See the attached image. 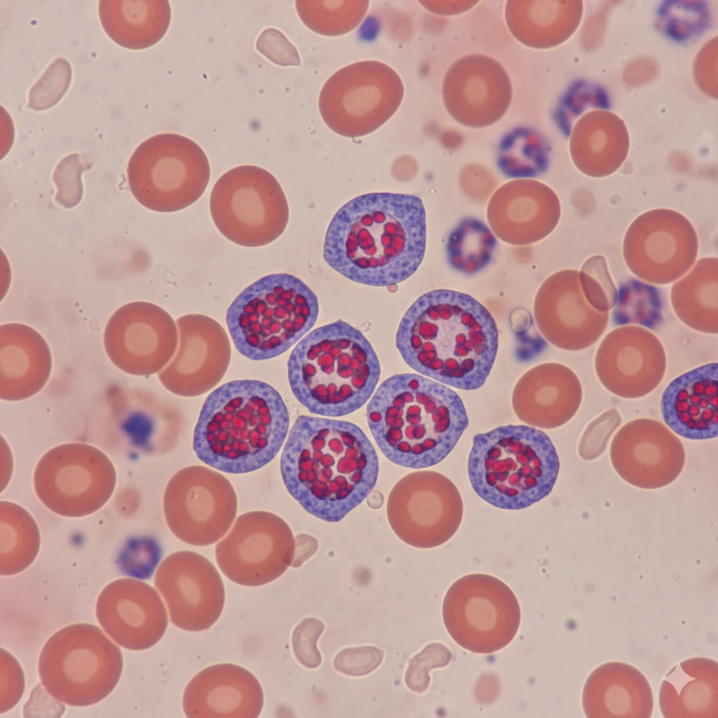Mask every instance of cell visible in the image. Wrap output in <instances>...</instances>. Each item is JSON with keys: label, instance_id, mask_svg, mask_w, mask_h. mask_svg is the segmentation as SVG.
Wrapping results in <instances>:
<instances>
[{"label": "cell", "instance_id": "cell-1", "mask_svg": "<svg viewBox=\"0 0 718 718\" xmlns=\"http://www.w3.org/2000/svg\"><path fill=\"white\" fill-rule=\"evenodd\" d=\"M426 212L414 195L370 193L344 204L325 237L323 257L345 278L385 287L409 278L424 259Z\"/></svg>", "mask_w": 718, "mask_h": 718}, {"label": "cell", "instance_id": "cell-2", "mask_svg": "<svg viewBox=\"0 0 718 718\" xmlns=\"http://www.w3.org/2000/svg\"><path fill=\"white\" fill-rule=\"evenodd\" d=\"M280 468L287 490L306 511L336 522L371 492L378 478L379 459L357 425L300 416L289 432Z\"/></svg>", "mask_w": 718, "mask_h": 718}, {"label": "cell", "instance_id": "cell-3", "mask_svg": "<svg viewBox=\"0 0 718 718\" xmlns=\"http://www.w3.org/2000/svg\"><path fill=\"white\" fill-rule=\"evenodd\" d=\"M395 343L405 362L419 374L471 391L482 387L491 372L499 333L477 300L440 289L424 294L407 309Z\"/></svg>", "mask_w": 718, "mask_h": 718}, {"label": "cell", "instance_id": "cell-4", "mask_svg": "<svg viewBox=\"0 0 718 718\" xmlns=\"http://www.w3.org/2000/svg\"><path fill=\"white\" fill-rule=\"evenodd\" d=\"M366 414L384 456L415 469L445 459L469 424L463 402L453 389L414 373L384 380L368 401Z\"/></svg>", "mask_w": 718, "mask_h": 718}, {"label": "cell", "instance_id": "cell-5", "mask_svg": "<svg viewBox=\"0 0 718 718\" xmlns=\"http://www.w3.org/2000/svg\"><path fill=\"white\" fill-rule=\"evenodd\" d=\"M290 415L279 393L257 380H236L206 398L194 429L193 449L210 468L243 474L269 463L288 433Z\"/></svg>", "mask_w": 718, "mask_h": 718}, {"label": "cell", "instance_id": "cell-6", "mask_svg": "<svg viewBox=\"0 0 718 718\" xmlns=\"http://www.w3.org/2000/svg\"><path fill=\"white\" fill-rule=\"evenodd\" d=\"M380 372L370 341L343 320L309 332L295 345L287 362L296 399L311 413L325 417L349 414L368 402Z\"/></svg>", "mask_w": 718, "mask_h": 718}, {"label": "cell", "instance_id": "cell-7", "mask_svg": "<svg viewBox=\"0 0 718 718\" xmlns=\"http://www.w3.org/2000/svg\"><path fill=\"white\" fill-rule=\"evenodd\" d=\"M560 471L555 445L542 431L506 425L473 438L468 475L474 492L504 510L531 506L553 490Z\"/></svg>", "mask_w": 718, "mask_h": 718}, {"label": "cell", "instance_id": "cell-8", "mask_svg": "<svg viewBox=\"0 0 718 718\" xmlns=\"http://www.w3.org/2000/svg\"><path fill=\"white\" fill-rule=\"evenodd\" d=\"M318 312V299L303 281L273 273L244 289L229 306L226 321L236 349L248 359L264 360L296 345Z\"/></svg>", "mask_w": 718, "mask_h": 718}, {"label": "cell", "instance_id": "cell-9", "mask_svg": "<svg viewBox=\"0 0 718 718\" xmlns=\"http://www.w3.org/2000/svg\"><path fill=\"white\" fill-rule=\"evenodd\" d=\"M123 668L118 646L98 627L67 625L43 646L38 670L42 685L55 700L88 706L106 698L117 684Z\"/></svg>", "mask_w": 718, "mask_h": 718}, {"label": "cell", "instance_id": "cell-10", "mask_svg": "<svg viewBox=\"0 0 718 718\" xmlns=\"http://www.w3.org/2000/svg\"><path fill=\"white\" fill-rule=\"evenodd\" d=\"M130 190L144 207L160 212L184 209L205 192L210 177L208 157L194 140L163 133L142 142L131 155Z\"/></svg>", "mask_w": 718, "mask_h": 718}, {"label": "cell", "instance_id": "cell-11", "mask_svg": "<svg viewBox=\"0 0 718 718\" xmlns=\"http://www.w3.org/2000/svg\"><path fill=\"white\" fill-rule=\"evenodd\" d=\"M215 225L230 241L260 247L277 239L289 220L285 193L276 178L255 165H241L222 175L210 196Z\"/></svg>", "mask_w": 718, "mask_h": 718}, {"label": "cell", "instance_id": "cell-12", "mask_svg": "<svg viewBox=\"0 0 718 718\" xmlns=\"http://www.w3.org/2000/svg\"><path fill=\"white\" fill-rule=\"evenodd\" d=\"M404 96L398 74L388 65L365 60L334 72L324 83L318 107L325 123L347 137L368 135L398 110Z\"/></svg>", "mask_w": 718, "mask_h": 718}, {"label": "cell", "instance_id": "cell-13", "mask_svg": "<svg viewBox=\"0 0 718 718\" xmlns=\"http://www.w3.org/2000/svg\"><path fill=\"white\" fill-rule=\"evenodd\" d=\"M520 608L512 590L488 574H473L456 580L445 594L442 618L452 638L477 653H491L513 639L520 623Z\"/></svg>", "mask_w": 718, "mask_h": 718}, {"label": "cell", "instance_id": "cell-14", "mask_svg": "<svg viewBox=\"0 0 718 718\" xmlns=\"http://www.w3.org/2000/svg\"><path fill=\"white\" fill-rule=\"evenodd\" d=\"M116 483V470L108 456L82 442L50 449L34 473L38 498L49 510L66 517H81L100 510L110 499Z\"/></svg>", "mask_w": 718, "mask_h": 718}, {"label": "cell", "instance_id": "cell-15", "mask_svg": "<svg viewBox=\"0 0 718 718\" xmlns=\"http://www.w3.org/2000/svg\"><path fill=\"white\" fill-rule=\"evenodd\" d=\"M389 524L404 543L432 548L448 541L459 529L463 503L455 484L433 470H418L402 477L386 504Z\"/></svg>", "mask_w": 718, "mask_h": 718}, {"label": "cell", "instance_id": "cell-16", "mask_svg": "<svg viewBox=\"0 0 718 718\" xmlns=\"http://www.w3.org/2000/svg\"><path fill=\"white\" fill-rule=\"evenodd\" d=\"M238 501L229 480L217 470L194 465L178 470L163 495V512L172 534L196 546L223 538L236 516Z\"/></svg>", "mask_w": 718, "mask_h": 718}, {"label": "cell", "instance_id": "cell-17", "mask_svg": "<svg viewBox=\"0 0 718 718\" xmlns=\"http://www.w3.org/2000/svg\"><path fill=\"white\" fill-rule=\"evenodd\" d=\"M295 539L286 522L267 511L243 513L217 543L215 557L233 582L259 586L280 576L293 562Z\"/></svg>", "mask_w": 718, "mask_h": 718}, {"label": "cell", "instance_id": "cell-18", "mask_svg": "<svg viewBox=\"0 0 718 718\" xmlns=\"http://www.w3.org/2000/svg\"><path fill=\"white\" fill-rule=\"evenodd\" d=\"M698 252V236L689 220L665 208L637 217L623 241L628 267L639 279L655 285L681 278L695 264Z\"/></svg>", "mask_w": 718, "mask_h": 718}, {"label": "cell", "instance_id": "cell-19", "mask_svg": "<svg viewBox=\"0 0 718 718\" xmlns=\"http://www.w3.org/2000/svg\"><path fill=\"white\" fill-rule=\"evenodd\" d=\"M178 343L177 324L161 307L133 302L118 309L109 319L104 346L112 363L135 376L161 371L173 357Z\"/></svg>", "mask_w": 718, "mask_h": 718}, {"label": "cell", "instance_id": "cell-20", "mask_svg": "<svg viewBox=\"0 0 718 718\" xmlns=\"http://www.w3.org/2000/svg\"><path fill=\"white\" fill-rule=\"evenodd\" d=\"M154 585L172 623L181 629L208 630L222 614L223 581L214 564L201 554L189 550L170 554L158 567Z\"/></svg>", "mask_w": 718, "mask_h": 718}, {"label": "cell", "instance_id": "cell-21", "mask_svg": "<svg viewBox=\"0 0 718 718\" xmlns=\"http://www.w3.org/2000/svg\"><path fill=\"white\" fill-rule=\"evenodd\" d=\"M178 343L168 365L158 373L163 386L180 396L196 397L222 379L231 360V344L223 327L212 318L188 314L176 322Z\"/></svg>", "mask_w": 718, "mask_h": 718}, {"label": "cell", "instance_id": "cell-22", "mask_svg": "<svg viewBox=\"0 0 718 718\" xmlns=\"http://www.w3.org/2000/svg\"><path fill=\"white\" fill-rule=\"evenodd\" d=\"M666 365L660 339L649 329L635 325H622L608 333L595 358L600 383L610 393L628 399L644 397L656 389Z\"/></svg>", "mask_w": 718, "mask_h": 718}, {"label": "cell", "instance_id": "cell-23", "mask_svg": "<svg viewBox=\"0 0 718 718\" xmlns=\"http://www.w3.org/2000/svg\"><path fill=\"white\" fill-rule=\"evenodd\" d=\"M610 459L625 482L654 489L677 478L684 466L685 450L679 438L661 422L637 419L626 423L616 433Z\"/></svg>", "mask_w": 718, "mask_h": 718}, {"label": "cell", "instance_id": "cell-24", "mask_svg": "<svg viewBox=\"0 0 718 718\" xmlns=\"http://www.w3.org/2000/svg\"><path fill=\"white\" fill-rule=\"evenodd\" d=\"M442 93L445 108L455 121L468 127L484 128L506 114L513 88L507 72L498 61L472 54L449 67Z\"/></svg>", "mask_w": 718, "mask_h": 718}, {"label": "cell", "instance_id": "cell-25", "mask_svg": "<svg viewBox=\"0 0 718 718\" xmlns=\"http://www.w3.org/2000/svg\"><path fill=\"white\" fill-rule=\"evenodd\" d=\"M96 616L104 631L127 649L142 651L155 645L166 630L168 618L156 590L135 578H120L102 590Z\"/></svg>", "mask_w": 718, "mask_h": 718}, {"label": "cell", "instance_id": "cell-26", "mask_svg": "<svg viewBox=\"0 0 718 718\" xmlns=\"http://www.w3.org/2000/svg\"><path fill=\"white\" fill-rule=\"evenodd\" d=\"M534 316L543 337L567 351L594 344L609 320V312L598 311L588 303L576 271H566L541 288L535 299Z\"/></svg>", "mask_w": 718, "mask_h": 718}, {"label": "cell", "instance_id": "cell-27", "mask_svg": "<svg viewBox=\"0 0 718 718\" xmlns=\"http://www.w3.org/2000/svg\"><path fill=\"white\" fill-rule=\"evenodd\" d=\"M264 694L257 677L235 664L206 668L186 686L182 698L185 716L215 718H257Z\"/></svg>", "mask_w": 718, "mask_h": 718}, {"label": "cell", "instance_id": "cell-28", "mask_svg": "<svg viewBox=\"0 0 718 718\" xmlns=\"http://www.w3.org/2000/svg\"><path fill=\"white\" fill-rule=\"evenodd\" d=\"M581 381L569 367L546 363L527 371L517 381L512 394V406L517 418L529 426L553 429L576 414L582 402Z\"/></svg>", "mask_w": 718, "mask_h": 718}, {"label": "cell", "instance_id": "cell-29", "mask_svg": "<svg viewBox=\"0 0 718 718\" xmlns=\"http://www.w3.org/2000/svg\"><path fill=\"white\" fill-rule=\"evenodd\" d=\"M717 363L705 364L673 379L665 388L661 411L668 428L689 440L718 434Z\"/></svg>", "mask_w": 718, "mask_h": 718}, {"label": "cell", "instance_id": "cell-30", "mask_svg": "<svg viewBox=\"0 0 718 718\" xmlns=\"http://www.w3.org/2000/svg\"><path fill=\"white\" fill-rule=\"evenodd\" d=\"M52 370L44 338L34 328L11 323L0 327V398L20 401L39 393Z\"/></svg>", "mask_w": 718, "mask_h": 718}, {"label": "cell", "instance_id": "cell-31", "mask_svg": "<svg viewBox=\"0 0 718 718\" xmlns=\"http://www.w3.org/2000/svg\"><path fill=\"white\" fill-rule=\"evenodd\" d=\"M582 705L588 718H649L653 697L646 677L622 662L598 666L588 677Z\"/></svg>", "mask_w": 718, "mask_h": 718}, {"label": "cell", "instance_id": "cell-32", "mask_svg": "<svg viewBox=\"0 0 718 718\" xmlns=\"http://www.w3.org/2000/svg\"><path fill=\"white\" fill-rule=\"evenodd\" d=\"M659 706L665 718H717V662L698 657L677 663L663 680Z\"/></svg>", "mask_w": 718, "mask_h": 718}, {"label": "cell", "instance_id": "cell-33", "mask_svg": "<svg viewBox=\"0 0 718 718\" xmlns=\"http://www.w3.org/2000/svg\"><path fill=\"white\" fill-rule=\"evenodd\" d=\"M581 15V1L512 0L505 7V19L512 35L536 49L551 48L567 40L576 29Z\"/></svg>", "mask_w": 718, "mask_h": 718}, {"label": "cell", "instance_id": "cell-34", "mask_svg": "<svg viewBox=\"0 0 718 718\" xmlns=\"http://www.w3.org/2000/svg\"><path fill=\"white\" fill-rule=\"evenodd\" d=\"M98 12L109 38L131 50L147 48L158 43L171 20L168 0H101Z\"/></svg>", "mask_w": 718, "mask_h": 718}, {"label": "cell", "instance_id": "cell-35", "mask_svg": "<svg viewBox=\"0 0 718 718\" xmlns=\"http://www.w3.org/2000/svg\"><path fill=\"white\" fill-rule=\"evenodd\" d=\"M718 259H699L671 290V304L678 318L700 332H718Z\"/></svg>", "mask_w": 718, "mask_h": 718}, {"label": "cell", "instance_id": "cell-36", "mask_svg": "<svg viewBox=\"0 0 718 718\" xmlns=\"http://www.w3.org/2000/svg\"><path fill=\"white\" fill-rule=\"evenodd\" d=\"M628 149L629 137L623 121L614 130L597 128L589 132L576 123L571 134L572 158L582 172L592 177L614 172L625 161Z\"/></svg>", "mask_w": 718, "mask_h": 718}, {"label": "cell", "instance_id": "cell-37", "mask_svg": "<svg viewBox=\"0 0 718 718\" xmlns=\"http://www.w3.org/2000/svg\"><path fill=\"white\" fill-rule=\"evenodd\" d=\"M40 533L32 515L22 506L0 502V574H18L36 559L40 548Z\"/></svg>", "mask_w": 718, "mask_h": 718}, {"label": "cell", "instance_id": "cell-38", "mask_svg": "<svg viewBox=\"0 0 718 718\" xmlns=\"http://www.w3.org/2000/svg\"><path fill=\"white\" fill-rule=\"evenodd\" d=\"M297 12L303 23L323 36H337L355 29L369 8L367 0H297Z\"/></svg>", "mask_w": 718, "mask_h": 718}, {"label": "cell", "instance_id": "cell-39", "mask_svg": "<svg viewBox=\"0 0 718 718\" xmlns=\"http://www.w3.org/2000/svg\"><path fill=\"white\" fill-rule=\"evenodd\" d=\"M496 241L489 229L476 219L461 222L450 233L447 252L449 264L465 273L484 269L491 261Z\"/></svg>", "mask_w": 718, "mask_h": 718}, {"label": "cell", "instance_id": "cell-40", "mask_svg": "<svg viewBox=\"0 0 718 718\" xmlns=\"http://www.w3.org/2000/svg\"><path fill=\"white\" fill-rule=\"evenodd\" d=\"M548 152L546 142L535 131L518 128L501 141L498 166L509 177H531L547 168Z\"/></svg>", "mask_w": 718, "mask_h": 718}, {"label": "cell", "instance_id": "cell-41", "mask_svg": "<svg viewBox=\"0 0 718 718\" xmlns=\"http://www.w3.org/2000/svg\"><path fill=\"white\" fill-rule=\"evenodd\" d=\"M613 309L615 325H635L651 329L661 320L662 299L656 287L631 279L617 290Z\"/></svg>", "mask_w": 718, "mask_h": 718}, {"label": "cell", "instance_id": "cell-42", "mask_svg": "<svg viewBox=\"0 0 718 718\" xmlns=\"http://www.w3.org/2000/svg\"><path fill=\"white\" fill-rule=\"evenodd\" d=\"M578 273L581 290L588 303L600 312L612 309L616 302L617 289L606 259L602 255L590 257Z\"/></svg>", "mask_w": 718, "mask_h": 718}, {"label": "cell", "instance_id": "cell-43", "mask_svg": "<svg viewBox=\"0 0 718 718\" xmlns=\"http://www.w3.org/2000/svg\"><path fill=\"white\" fill-rule=\"evenodd\" d=\"M72 76V67L67 60L58 58L53 61L31 88L28 107L36 111L53 107L67 91Z\"/></svg>", "mask_w": 718, "mask_h": 718}, {"label": "cell", "instance_id": "cell-44", "mask_svg": "<svg viewBox=\"0 0 718 718\" xmlns=\"http://www.w3.org/2000/svg\"><path fill=\"white\" fill-rule=\"evenodd\" d=\"M451 656L449 650L443 644L436 642L428 644L409 661L405 675L407 687L416 693L426 691L430 683L429 671L447 665Z\"/></svg>", "mask_w": 718, "mask_h": 718}, {"label": "cell", "instance_id": "cell-45", "mask_svg": "<svg viewBox=\"0 0 718 718\" xmlns=\"http://www.w3.org/2000/svg\"><path fill=\"white\" fill-rule=\"evenodd\" d=\"M324 629L325 625L322 621L314 617H306L293 630L292 646L294 655L299 663L306 668H316L322 662L317 642Z\"/></svg>", "mask_w": 718, "mask_h": 718}, {"label": "cell", "instance_id": "cell-46", "mask_svg": "<svg viewBox=\"0 0 718 718\" xmlns=\"http://www.w3.org/2000/svg\"><path fill=\"white\" fill-rule=\"evenodd\" d=\"M161 558V549L158 543L154 539L144 538L136 541L135 544H132V549H128L121 556L119 565L128 576L149 579Z\"/></svg>", "mask_w": 718, "mask_h": 718}, {"label": "cell", "instance_id": "cell-47", "mask_svg": "<svg viewBox=\"0 0 718 718\" xmlns=\"http://www.w3.org/2000/svg\"><path fill=\"white\" fill-rule=\"evenodd\" d=\"M383 650L373 646L348 647L340 650L333 660L335 670L348 676H363L382 663Z\"/></svg>", "mask_w": 718, "mask_h": 718}, {"label": "cell", "instance_id": "cell-48", "mask_svg": "<svg viewBox=\"0 0 718 718\" xmlns=\"http://www.w3.org/2000/svg\"><path fill=\"white\" fill-rule=\"evenodd\" d=\"M256 48L276 65H301V59L297 48L281 32L275 28H267L259 34L256 42Z\"/></svg>", "mask_w": 718, "mask_h": 718}, {"label": "cell", "instance_id": "cell-49", "mask_svg": "<svg viewBox=\"0 0 718 718\" xmlns=\"http://www.w3.org/2000/svg\"><path fill=\"white\" fill-rule=\"evenodd\" d=\"M5 652L6 668H4L1 665L5 674L2 671L1 673L5 675L6 679L5 683L1 682V684H5V687L1 688V693H1V712L13 707L18 703L24 689L23 672L18 661L7 651Z\"/></svg>", "mask_w": 718, "mask_h": 718}, {"label": "cell", "instance_id": "cell-50", "mask_svg": "<svg viewBox=\"0 0 718 718\" xmlns=\"http://www.w3.org/2000/svg\"><path fill=\"white\" fill-rule=\"evenodd\" d=\"M475 1H421L420 3L432 13L451 15L464 13L473 8Z\"/></svg>", "mask_w": 718, "mask_h": 718}]
</instances>
